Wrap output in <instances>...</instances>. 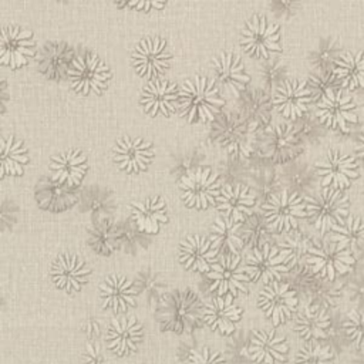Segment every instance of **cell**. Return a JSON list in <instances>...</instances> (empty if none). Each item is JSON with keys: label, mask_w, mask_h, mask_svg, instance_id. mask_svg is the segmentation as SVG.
<instances>
[{"label": "cell", "mask_w": 364, "mask_h": 364, "mask_svg": "<svg viewBox=\"0 0 364 364\" xmlns=\"http://www.w3.org/2000/svg\"><path fill=\"white\" fill-rule=\"evenodd\" d=\"M178 107L181 115L189 122L213 121L223 107V98L213 80L196 75L179 88Z\"/></svg>", "instance_id": "obj_1"}, {"label": "cell", "mask_w": 364, "mask_h": 364, "mask_svg": "<svg viewBox=\"0 0 364 364\" xmlns=\"http://www.w3.org/2000/svg\"><path fill=\"white\" fill-rule=\"evenodd\" d=\"M202 313L203 307L196 293L191 290H175L159 299L156 318L162 330L185 333L198 323Z\"/></svg>", "instance_id": "obj_2"}, {"label": "cell", "mask_w": 364, "mask_h": 364, "mask_svg": "<svg viewBox=\"0 0 364 364\" xmlns=\"http://www.w3.org/2000/svg\"><path fill=\"white\" fill-rule=\"evenodd\" d=\"M256 128L239 112L220 111L212 121L210 135L228 154L247 158L256 144Z\"/></svg>", "instance_id": "obj_3"}, {"label": "cell", "mask_w": 364, "mask_h": 364, "mask_svg": "<svg viewBox=\"0 0 364 364\" xmlns=\"http://www.w3.org/2000/svg\"><path fill=\"white\" fill-rule=\"evenodd\" d=\"M306 263L310 272L327 282L350 273L354 266L353 253L331 240H316L309 249Z\"/></svg>", "instance_id": "obj_4"}, {"label": "cell", "mask_w": 364, "mask_h": 364, "mask_svg": "<svg viewBox=\"0 0 364 364\" xmlns=\"http://www.w3.org/2000/svg\"><path fill=\"white\" fill-rule=\"evenodd\" d=\"M242 48L252 57L270 60L282 51L279 26L269 21L264 16H253L249 18L240 34Z\"/></svg>", "instance_id": "obj_5"}, {"label": "cell", "mask_w": 364, "mask_h": 364, "mask_svg": "<svg viewBox=\"0 0 364 364\" xmlns=\"http://www.w3.org/2000/svg\"><path fill=\"white\" fill-rule=\"evenodd\" d=\"M263 216L270 232H290L297 228L299 219L307 216L306 200L297 192L282 191L263 205Z\"/></svg>", "instance_id": "obj_6"}, {"label": "cell", "mask_w": 364, "mask_h": 364, "mask_svg": "<svg viewBox=\"0 0 364 364\" xmlns=\"http://www.w3.org/2000/svg\"><path fill=\"white\" fill-rule=\"evenodd\" d=\"M348 196L340 189L323 188L306 199V210L311 223L321 233L348 216Z\"/></svg>", "instance_id": "obj_7"}, {"label": "cell", "mask_w": 364, "mask_h": 364, "mask_svg": "<svg viewBox=\"0 0 364 364\" xmlns=\"http://www.w3.org/2000/svg\"><path fill=\"white\" fill-rule=\"evenodd\" d=\"M67 75L75 92L82 95H98L107 88L111 71L98 55L85 53L71 61Z\"/></svg>", "instance_id": "obj_8"}, {"label": "cell", "mask_w": 364, "mask_h": 364, "mask_svg": "<svg viewBox=\"0 0 364 364\" xmlns=\"http://www.w3.org/2000/svg\"><path fill=\"white\" fill-rule=\"evenodd\" d=\"M208 279L210 282L209 289L216 297H235L246 293L250 282V277L245 270V263H242L239 255L220 256L208 273Z\"/></svg>", "instance_id": "obj_9"}, {"label": "cell", "mask_w": 364, "mask_h": 364, "mask_svg": "<svg viewBox=\"0 0 364 364\" xmlns=\"http://www.w3.org/2000/svg\"><path fill=\"white\" fill-rule=\"evenodd\" d=\"M179 189L186 206L206 209L216 202L222 188L219 176L212 169L199 166L182 176Z\"/></svg>", "instance_id": "obj_10"}, {"label": "cell", "mask_w": 364, "mask_h": 364, "mask_svg": "<svg viewBox=\"0 0 364 364\" xmlns=\"http://www.w3.org/2000/svg\"><path fill=\"white\" fill-rule=\"evenodd\" d=\"M290 269V259L287 253L270 243L262 247L253 249L246 257L245 270L252 282H260L264 286L273 282H279L284 273Z\"/></svg>", "instance_id": "obj_11"}, {"label": "cell", "mask_w": 364, "mask_h": 364, "mask_svg": "<svg viewBox=\"0 0 364 364\" xmlns=\"http://www.w3.org/2000/svg\"><path fill=\"white\" fill-rule=\"evenodd\" d=\"M314 168L323 188L343 191L358 176V165L354 158L337 148L327 151V154L314 164Z\"/></svg>", "instance_id": "obj_12"}, {"label": "cell", "mask_w": 364, "mask_h": 364, "mask_svg": "<svg viewBox=\"0 0 364 364\" xmlns=\"http://www.w3.org/2000/svg\"><path fill=\"white\" fill-rule=\"evenodd\" d=\"M257 304L273 326L289 320L299 304L296 290L286 282H273L266 284L257 297Z\"/></svg>", "instance_id": "obj_13"}, {"label": "cell", "mask_w": 364, "mask_h": 364, "mask_svg": "<svg viewBox=\"0 0 364 364\" xmlns=\"http://www.w3.org/2000/svg\"><path fill=\"white\" fill-rule=\"evenodd\" d=\"M317 118L328 128L348 131L357 122V108L353 98L343 90H328L317 102Z\"/></svg>", "instance_id": "obj_14"}, {"label": "cell", "mask_w": 364, "mask_h": 364, "mask_svg": "<svg viewBox=\"0 0 364 364\" xmlns=\"http://www.w3.org/2000/svg\"><path fill=\"white\" fill-rule=\"evenodd\" d=\"M131 58L135 71L141 77L156 80L169 68L172 55L164 38L146 37L134 48Z\"/></svg>", "instance_id": "obj_15"}, {"label": "cell", "mask_w": 364, "mask_h": 364, "mask_svg": "<svg viewBox=\"0 0 364 364\" xmlns=\"http://www.w3.org/2000/svg\"><path fill=\"white\" fill-rule=\"evenodd\" d=\"M213 81L228 97H240L249 84V75L239 55L230 51H222L212 60Z\"/></svg>", "instance_id": "obj_16"}, {"label": "cell", "mask_w": 364, "mask_h": 364, "mask_svg": "<svg viewBox=\"0 0 364 364\" xmlns=\"http://www.w3.org/2000/svg\"><path fill=\"white\" fill-rule=\"evenodd\" d=\"M313 101L307 82L301 80H284L274 91V109L289 119L300 118Z\"/></svg>", "instance_id": "obj_17"}, {"label": "cell", "mask_w": 364, "mask_h": 364, "mask_svg": "<svg viewBox=\"0 0 364 364\" xmlns=\"http://www.w3.org/2000/svg\"><path fill=\"white\" fill-rule=\"evenodd\" d=\"M112 158L121 171L138 173L149 166L154 158V148L144 138L124 136L117 141L112 149Z\"/></svg>", "instance_id": "obj_18"}, {"label": "cell", "mask_w": 364, "mask_h": 364, "mask_svg": "<svg viewBox=\"0 0 364 364\" xmlns=\"http://www.w3.org/2000/svg\"><path fill=\"white\" fill-rule=\"evenodd\" d=\"M34 55V41L28 30L20 27H3L0 40V61L16 70L28 63Z\"/></svg>", "instance_id": "obj_19"}, {"label": "cell", "mask_w": 364, "mask_h": 364, "mask_svg": "<svg viewBox=\"0 0 364 364\" xmlns=\"http://www.w3.org/2000/svg\"><path fill=\"white\" fill-rule=\"evenodd\" d=\"M50 274L58 289L67 293H75L87 284L91 270L81 257L64 253L53 262Z\"/></svg>", "instance_id": "obj_20"}, {"label": "cell", "mask_w": 364, "mask_h": 364, "mask_svg": "<svg viewBox=\"0 0 364 364\" xmlns=\"http://www.w3.org/2000/svg\"><path fill=\"white\" fill-rule=\"evenodd\" d=\"M179 100V90L175 82L168 80L156 78L151 80L141 92V105L146 114L151 117L171 115Z\"/></svg>", "instance_id": "obj_21"}, {"label": "cell", "mask_w": 364, "mask_h": 364, "mask_svg": "<svg viewBox=\"0 0 364 364\" xmlns=\"http://www.w3.org/2000/svg\"><path fill=\"white\" fill-rule=\"evenodd\" d=\"M263 155L273 162H286L300 151V138L296 129L287 124H279L267 129L263 138Z\"/></svg>", "instance_id": "obj_22"}, {"label": "cell", "mask_w": 364, "mask_h": 364, "mask_svg": "<svg viewBox=\"0 0 364 364\" xmlns=\"http://www.w3.org/2000/svg\"><path fill=\"white\" fill-rule=\"evenodd\" d=\"M218 252L210 239L200 235H189L181 242L178 256L188 270L209 273L216 262Z\"/></svg>", "instance_id": "obj_23"}, {"label": "cell", "mask_w": 364, "mask_h": 364, "mask_svg": "<svg viewBox=\"0 0 364 364\" xmlns=\"http://www.w3.org/2000/svg\"><path fill=\"white\" fill-rule=\"evenodd\" d=\"M136 287L122 274H109L100 284V299L105 310L124 313L136 303Z\"/></svg>", "instance_id": "obj_24"}, {"label": "cell", "mask_w": 364, "mask_h": 364, "mask_svg": "<svg viewBox=\"0 0 364 364\" xmlns=\"http://www.w3.org/2000/svg\"><path fill=\"white\" fill-rule=\"evenodd\" d=\"M142 337L144 330L141 323L135 317L129 316L111 321L107 330L105 341L107 347L117 355H128L138 348Z\"/></svg>", "instance_id": "obj_25"}, {"label": "cell", "mask_w": 364, "mask_h": 364, "mask_svg": "<svg viewBox=\"0 0 364 364\" xmlns=\"http://www.w3.org/2000/svg\"><path fill=\"white\" fill-rule=\"evenodd\" d=\"M289 353V344L284 337L273 330H257L252 334L249 354L253 363L277 364L283 363Z\"/></svg>", "instance_id": "obj_26"}, {"label": "cell", "mask_w": 364, "mask_h": 364, "mask_svg": "<svg viewBox=\"0 0 364 364\" xmlns=\"http://www.w3.org/2000/svg\"><path fill=\"white\" fill-rule=\"evenodd\" d=\"M202 317L209 328L229 336L235 331L242 317V309L233 303V297L230 296L215 297L203 307Z\"/></svg>", "instance_id": "obj_27"}, {"label": "cell", "mask_w": 364, "mask_h": 364, "mask_svg": "<svg viewBox=\"0 0 364 364\" xmlns=\"http://www.w3.org/2000/svg\"><path fill=\"white\" fill-rule=\"evenodd\" d=\"M87 168V158L78 149L64 151L58 155L51 156L50 159L53 181L65 186L78 185L82 181Z\"/></svg>", "instance_id": "obj_28"}, {"label": "cell", "mask_w": 364, "mask_h": 364, "mask_svg": "<svg viewBox=\"0 0 364 364\" xmlns=\"http://www.w3.org/2000/svg\"><path fill=\"white\" fill-rule=\"evenodd\" d=\"M216 208L229 219L243 223L255 206V196L242 185H226L220 189L216 199Z\"/></svg>", "instance_id": "obj_29"}, {"label": "cell", "mask_w": 364, "mask_h": 364, "mask_svg": "<svg viewBox=\"0 0 364 364\" xmlns=\"http://www.w3.org/2000/svg\"><path fill=\"white\" fill-rule=\"evenodd\" d=\"M237 109V112L257 129L270 122L273 101L270 100V95L264 90H246L240 95Z\"/></svg>", "instance_id": "obj_30"}, {"label": "cell", "mask_w": 364, "mask_h": 364, "mask_svg": "<svg viewBox=\"0 0 364 364\" xmlns=\"http://www.w3.org/2000/svg\"><path fill=\"white\" fill-rule=\"evenodd\" d=\"M331 328V320L324 309L309 304L296 317L294 331L300 338L316 343L328 336Z\"/></svg>", "instance_id": "obj_31"}, {"label": "cell", "mask_w": 364, "mask_h": 364, "mask_svg": "<svg viewBox=\"0 0 364 364\" xmlns=\"http://www.w3.org/2000/svg\"><path fill=\"white\" fill-rule=\"evenodd\" d=\"M132 219L138 229L145 233H156L162 223L168 220L166 206L162 198L151 196L131 203Z\"/></svg>", "instance_id": "obj_32"}, {"label": "cell", "mask_w": 364, "mask_h": 364, "mask_svg": "<svg viewBox=\"0 0 364 364\" xmlns=\"http://www.w3.org/2000/svg\"><path fill=\"white\" fill-rule=\"evenodd\" d=\"M333 73L337 81L347 90L364 87V53L347 51L333 64Z\"/></svg>", "instance_id": "obj_33"}, {"label": "cell", "mask_w": 364, "mask_h": 364, "mask_svg": "<svg viewBox=\"0 0 364 364\" xmlns=\"http://www.w3.org/2000/svg\"><path fill=\"white\" fill-rule=\"evenodd\" d=\"M210 240L223 255H237L245 243L240 233V223L226 216L216 218L210 228Z\"/></svg>", "instance_id": "obj_34"}, {"label": "cell", "mask_w": 364, "mask_h": 364, "mask_svg": "<svg viewBox=\"0 0 364 364\" xmlns=\"http://www.w3.org/2000/svg\"><path fill=\"white\" fill-rule=\"evenodd\" d=\"M331 242L347 250L364 247V218L348 215L330 230Z\"/></svg>", "instance_id": "obj_35"}, {"label": "cell", "mask_w": 364, "mask_h": 364, "mask_svg": "<svg viewBox=\"0 0 364 364\" xmlns=\"http://www.w3.org/2000/svg\"><path fill=\"white\" fill-rule=\"evenodd\" d=\"M28 162L27 148L13 135L1 139V172L0 176H18L23 175L24 166Z\"/></svg>", "instance_id": "obj_36"}, {"label": "cell", "mask_w": 364, "mask_h": 364, "mask_svg": "<svg viewBox=\"0 0 364 364\" xmlns=\"http://www.w3.org/2000/svg\"><path fill=\"white\" fill-rule=\"evenodd\" d=\"M71 55L73 53L65 44H50L43 48L38 57V68L50 78H60L65 73L68 74V61Z\"/></svg>", "instance_id": "obj_37"}, {"label": "cell", "mask_w": 364, "mask_h": 364, "mask_svg": "<svg viewBox=\"0 0 364 364\" xmlns=\"http://www.w3.org/2000/svg\"><path fill=\"white\" fill-rule=\"evenodd\" d=\"M119 240V230L109 220H100L88 229V245L98 255H111L118 249Z\"/></svg>", "instance_id": "obj_38"}, {"label": "cell", "mask_w": 364, "mask_h": 364, "mask_svg": "<svg viewBox=\"0 0 364 364\" xmlns=\"http://www.w3.org/2000/svg\"><path fill=\"white\" fill-rule=\"evenodd\" d=\"M313 242L314 239H311L307 233L293 229L289 232V235L284 237L279 247L287 253L290 259V267H297L303 262H306L309 249L313 245Z\"/></svg>", "instance_id": "obj_39"}, {"label": "cell", "mask_w": 364, "mask_h": 364, "mask_svg": "<svg viewBox=\"0 0 364 364\" xmlns=\"http://www.w3.org/2000/svg\"><path fill=\"white\" fill-rule=\"evenodd\" d=\"M306 287H307L310 304L317 306L324 310L336 307L341 299L340 287L333 286L326 282H317V280L310 279L307 282Z\"/></svg>", "instance_id": "obj_40"}, {"label": "cell", "mask_w": 364, "mask_h": 364, "mask_svg": "<svg viewBox=\"0 0 364 364\" xmlns=\"http://www.w3.org/2000/svg\"><path fill=\"white\" fill-rule=\"evenodd\" d=\"M269 232L270 229L264 220V216L259 213H252L243 223H240L242 239L252 249L264 246L267 243Z\"/></svg>", "instance_id": "obj_41"}, {"label": "cell", "mask_w": 364, "mask_h": 364, "mask_svg": "<svg viewBox=\"0 0 364 364\" xmlns=\"http://www.w3.org/2000/svg\"><path fill=\"white\" fill-rule=\"evenodd\" d=\"M250 334L239 331L226 343V358L229 364H253L249 354Z\"/></svg>", "instance_id": "obj_42"}, {"label": "cell", "mask_w": 364, "mask_h": 364, "mask_svg": "<svg viewBox=\"0 0 364 364\" xmlns=\"http://www.w3.org/2000/svg\"><path fill=\"white\" fill-rule=\"evenodd\" d=\"M294 364H334V354L327 346L310 343L297 353Z\"/></svg>", "instance_id": "obj_43"}, {"label": "cell", "mask_w": 364, "mask_h": 364, "mask_svg": "<svg viewBox=\"0 0 364 364\" xmlns=\"http://www.w3.org/2000/svg\"><path fill=\"white\" fill-rule=\"evenodd\" d=\"M347 338L358 348L364 350V309L351 310L343 324Z\"/></svg>", "instance_id": "obj_44"}, {"label": "cell", "mask_w": 364, "mask_h": 364, "mask_svg": "<svg viewBox=\"0 0 364 364\" xmlns=\"http://www.w3.org/2000/svg\"><path fill=\"white\" fill-rule=\"evenodd\" d=\"M340 57L338 53V44L334 40H323L317 48L313 51L310 61L314 67L321 70H326L330 64H334V61Z\"/></svg>", "instance_id": "obj_45"}, {"label": "cell", "mask_w": 364, "mask_h": 364, "mask_svg": "<svg viewBox=\"0 0 364 364\" xmlns=\"http://www.w3.org/2000/svg\"><path fill=\"white\" fill-rule=\"evenodd\" d=\"M284 74H286V65L283 64V61H280L277 58L267 60L263 65H260V70H259V75H260L264 87L267 90L274 88V91L283 82L282 78Z\"/></svg>", "instance_id": "obj_46"}, {"label": "cell", "mask_w": 364, "mask_h": 364, "mask_svg": "<svg viewBox=\"0 0 364 364\" xmlns=\"http://www.w3.org/2000/svg\"><path fill=\"white\" fill-rule=\"evenodd\" d=\"M337 78L331 71H327V70H321L313 75L309 77V81H307V85H309V90L311 92V97L313 100H320L328 90H333L336 88L337 85Z\"/></svg>", "instance_id": "obj_47"}, {"label": "cell", "mask_w": 364, "mask_h": 364, "mask_svg": "<svg viewBox=\"0 0 364 364\" xmlns=\"http://www.w3.org/2000/svg\"><path fill=\"white\" fill-rule=\"evenodd\" d=\"M186 364H229V363L226 361V357L222 355L219 351L205 347L202 350H196L191 353Z\"/></svg>", "instance_id": "obj_48"}, {"label": "cell", "mask_w": 364, "mask_h": 364, "mask_svg": "<svg viewBox=\"0 0 364 364\" xmlns=\"http://www.w3.org/2000/svg\"><path fill=\"white\" fill-rule=\"evenodd\" d=\"M82 364H107L105 354L97 341H90L82 353Z\"/></svg>", "instance_id": "obj_49"}, {"label": "cell", "mask_w": 364, "mask_h": 364, "mask_svg": "<svg viewBox=\"0 0 364 364\" xmlns=\"http://www.w3.org/2000/svg\"><path fill=\"white\" fill-rule=\"evenodd\" d=\"M348 294L351 301L363 303L364 301V277L354 279L348 286Z\"/></svg>", "instance_id": "obj_50"}, {"label": "cell", "mask_w": 364, "mask_h": 364, "mask_svg": "<svg viewBox=\"0 0 364 364\" xmlns=\"http://www.w3.org/2000/svg\"><path fill=\"white\" fill-rule=\"evenodd\" d=\"M118 6H122V7H134L136 10H142V11H149L151 9H162L165 6L164 1H129V3H122Z\"/></svg>", "instance_id": "obj_51"}, {"label": "cell", "mask_w": 364, "mask_h": 364, "mask_svg": "<svg viewBox=\"0 0 364 364\" xmlns=\"http://www.w3.org/2000/svg\"><path fill=\"white\" fill-rule=\"evenodd\" d=\"M84 331L85 334L91 338V341L94 338H97L101 334V323L95 318V317H90L85 323H84Z\"/></svg>", "instance_id": "obj_52"}, {"label": "cell", "mask_w": 364, "mask_h": 364, "mask_svg": "<svg viewBox=\"0 0 364 364\" xmlns=\"http://www.w3.org/2000/svg\"><path fill=\"white\" fill-rule=\"evenodd\" d=\"M357 155L360 159L364 161V128L360 134V138H358V142H357Z\"/></svg>", "instance_id": "obj_53"}, {"label": "cell", "mask_w": 364, "mask_h": 364, "mask_svg": "<svg viewBox=\"0 0 364 364\" xmlns=\"http://www.w3.org/2000/svg\"><path fill=\"white\" fill-rule=\"evenodd\" d=\"M353 364H364V350L358 351V354L354 355L353 358Z\"/></svg>", "instance_id": "obj_54"}, {"label": "cell", "mask_w": 364, "mask_h": 364, "mask_svg": "<svg viewBox=\"0 0 364 364\" xmlns=\"http://www.w3.org/2000/svg\"><path fill=\"white\" fill-rule=\"evenodd\" d=\"M363 259H364V247H363Z\"/></svg>", "instance_id": "obj_55"}, {"label": "cell", "mask_w": 364, "mask_h": 364, "mask_svg": "<svg viewBox=\"0 0 364 364\" xmlns=\"http://www.w3.org/2000/svg\"><path fill=\"white\" fill-rule=\"evenodd\" d=\"M363 104H364V95H363Z\"/></svg>", "instance_id": "obj_56"}, {"label": "cell", "mask_w": 364, "mask_h": 364, "mask_svg": "<svg viewBox=\"0 0 364 364\" xmlns=\"http://www.w3.org/2000/svg\"><path fill=\"white\" fill-rule=\"evenodd\" d=\"M363 196H364V191H363Z\"/></svg>", "instance_id": "obj_57"}, {"label": "cell", "mask_w": 364, "mask_h": 364, "mask_svg": "<svg viewBox=\"0 0 364 364\" xmlns=\"http://www.w3.org/2000/svg\"><path fill=\"white\" fill-rule=\"evenodd\" d=\"M144 364H149V363H144Z\"/></svg>", "instance_id": "obj_58"}]
</instances>
